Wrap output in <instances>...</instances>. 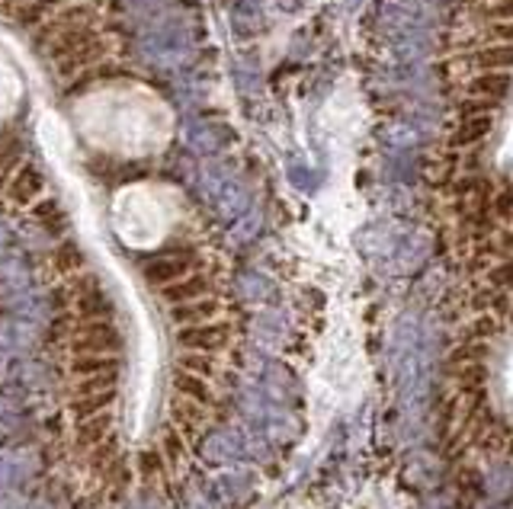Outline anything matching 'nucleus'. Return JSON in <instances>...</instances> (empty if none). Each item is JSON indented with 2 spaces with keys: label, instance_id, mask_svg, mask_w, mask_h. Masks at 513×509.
Masks as SVG:
<instances>
[{
  "label": "nucleus",
  "instance_id": "obj_1",
  "mask_svg": "<svg viewBox=\"0 0 513 509\" xmlns=\"http://www.w3.org/2000/svg\"><path fill=\"white\" fill-rule=\"evenodd\" d=\"M93 23H97V10H93L87 0H71V4L58 7L48 20H42L39 26L33 29V46L42 52V48L58 39L61 33H71V29H80V26H93Z\"/></svg>",
  "mask_w": 513,
  "mask_h": 509
},
{
  "label": "nucleus",
  "instance_id": "obj_4",
  "mask_svg": "<svg viewBox=\"0 0 513 509\" xmlns=\"http://www.w3.org/2000/svg\"><path fill=\"white\" fill-rule=\"evenodd\" d=\"M106 55H110V39H103V36H93V39L87 42V46H80L74 55L55 61V74H58L61 80H71V78H78V74L97 68Z\"/></svg>",
  "mask_w": 513,
  "mask_h": 509
},
{
  "label": "nucleus",
  "instance_id": "obj_13",
  "mask_svg": "<svg viewBox=\"0 0 513 509\" xmlns=\"http://www.w3.org/2000/svg\"><path fill=\"white\" fill-rule=\"evenodd\" d=\"M42 177H39V170L36 167H20L16 170V177L10 180V199H14V203H33L36 196H39L42 192Z\"/></svg>",
  "mask_w": 513,
  "mask_h": 509
},
{
  "label": "nucleus",
  "instance_id": "obj_12",
  "mask_svg": "<svg viewBox=\"0 0 513 509\" xmlns=\"http://www.w3.org/2000/svg\"><path fill=\"white\" fill-rule=\"evenodd\" d=\"M119 372V359L110 353H78L71 359V375L74 379H84V375H106Z\"/></svg>",
  "mask_w": 513,
  "mask_h": 509
},
{
  "label": "nucleus",
  "instance_id": "obj_8",
  "mask_svg": "<svg viewBox=\"0 0 513 509\" xmlns=\"http://www.w3.org/2000/svg\"><path fill=\"white\" fill-rule=\"evenodd\" d=\"M475 71H507L513 68V46L510 42H487L472 52Z\"/></svg>",
  "mask_w": 513,
  "mask_h": 509
},
{
  "label": "nucleus",
  "instance_id": "obj_19",
  "mask_svg": "<svg viewBox=\"0 0 513 509\" xmlns=\"http://www.w3.org/2000/svg\"><path fill=\"white\" fill-rule=\"evenodd\" d=\"M180 369H186V372H196L203 375V379H209L212 372H215V359H212V353H186L180 356Z\"/></svg>",
  "mask_w": 513,
  "mask_h": 509
},
{
  "label": "nucleus",
  "instance_id": "obj_11",
  "mask_svg": "<svg viewBox=\"0 0 513 509\" xmlns=\"http://www.w3.org/2000/svg\"><path fill=\"white\" fill-rule=\"evenodd\" d=\"M93 36H99L93 26H80V29H71V33H61L58 39H55V42H48V46L42 48V55H46V58L55 65V61L68 58V55H74L80 46H87V42H90Z\"/></svg>",
  "mask_w": 513,
  "mask_h": 509
},
{
  "label": "nucleus",
  "instance_id": "obj_24",
  "mask_svg": "<svg viewBox=\"0 0 513 509\" xmlns=\"http://www.w3.org/2000/svg\"><path fill=\"white\" fill-rule=\"evenodd\" d=\"M487 125H491V122H487V119L481 116V122H472L466 131H462V135H459V141L466 144V141H475V138H481V135H485V131H487Z\"/></svg>",
  "mask_w": 513,
  "mask_h": 509
},
{
  "label": "nucleus",
  "instance_id": "obj_10",
  "mask_svg": "<svg viewBox=\"0 0 513 509\" xmlns=\"http://www.w3.org/2000/svg\"><path fill=\"white\" fill-rule=\"evenodd\" d=\"M510 87V78L504 71H478L468 80V97L485 99V103H497Z\"/></svg>",
  "mask_w": 513,
  "mask_h": 509
},
{
  "label": "nucleus",
  "instance_id": "obj_3",
  "mask_svg": "<svg viewBox=\"0 0 513 509\" xmlns=\"http://www.w3.org/2000/svg\"><path fill=\"white\" fill-rule=\"evenodd\" d=\"M141 273H145L148 286L161 288V286H167V282L180 279V275L193 273V254L190 250H167V254L148 260Z\"/></svg>",
  "mask_w": 513,
  "mask_h": 509
},
{
  "label": "nucleus",
  "instance_id": "obj_16",
  "mask_svg": "<svg viewBox=\"0 0 513 509\" xmlns=\"http://www.w3.org/2000/svg\"><path fill=\"white\" fill-rule=\"evenodd\" d=\"M203 455L215 464H228L241 455V445H237V439H231L228 432H218V436H212L209 442H205Z\"/></svg>",
  "mask_w": 513,
  "mask_h": 509
},
{
  "label": "nucleus",
  "instance_id": "obj_20",
  "mask_svg": "<svg viewBox=\"0 0 513 509\" xmlns=\"http://www.w3.org/2000/svg\"><path fill=\"white\" fill-rule=\"evenodd\" d=\"M33 215L42 218L48 228H65V215H61V209H58V203H55V199H46V203L33 205Z\"/></svg>",
  "mask_w": 513,
  "mask_h": 509
},
{
  "label": "nucleus",
  "instance_id": "obj_6",
  "mask_svg": "<svg viewBox=\"0 0 513 509\" xmlns=\"http://www.w3.org/2000/svg\"><path fill=\"white\" fill-rule=\"evenodd\" d=\"M158 292H161V298L173 307V305H183V301L203 298V295L209 292V279H205V275H199V273H186V275H180V279L161 286Z\"/></svg>",
  "mask_w": 513,
  "mask_h": 509
},
{
  "label": "nucleus",
  "instance_id": "obj_2",
  "mask_svg": "<svg viewBox=\"0 0 513 509\" xmlns=\"http://www.w3.org/2000/svg\"><path fill=\"white\" fill-rule=\"evenodd\" d=\"M71 349L78 353H110L116 356L122 349V333L116 330L112 317L78 320L71 330Z\"/></svg>",
  "mask_w": 513,
  "mask_h": 509
},
{
  "label": "nucleus",
  "instance_id": "obj_21",
  "mask_svg": "<svg viewBox=\"0 0 513 509\" xmlns=\"http://www.w3.org/2000/svg\"><path fill=\"white\" fill-rule=\"evenodd\" d=\"M485 36L491 42H510V46H513V20H491V23H487Z\"/></svg>",
  "mask_w": 513,
  "mask_h": 509
},
{
  "label": "nucleus",
  "instance_id": "obj_9",
  "mask_svg": "<svg viewBox=\"0 0 513 509\" xmlns=\"http://www.w3.org/2000/svg\"><path fill=\"white\" fill-rule=\"evenodd\" d=\"M218 311H222V305H218L215 298H209V295H203V298H193V301H183V305H173L171 317L177 320L180 327H190V324H205V320H212Z\"/></svg>",
  "mask_w": 513,
  "mask_h": 509
},
{
  "label": "nucleus",
  "instance_id": "obj_22",
  "mask_svg": "<svg viewBox=\"0 0 513 509\" xmlns=\"http://www.w3.org/2000/svg\"><path fill=\"white\" fill-rule=\"evenodd\" d=\"M513 490V477H510V471H504L497 464V468H494V477H491V493H510Z\"/></svg>",
  "mask_w": 513,
  "mask_h": 509
},
{
  "label": "nucleus",
  "instance_id": "obj_23",
  "mask_svg": "<svg viewBox=\"0 0 513 509\" xmlns=\"http://www.w3.org/2000/svg\"><path fill=\"white\" fill-rule=\"evenodd\" d=\"M487 20H513V0H491Z\"/></svg>",
  "mask_w": 513,
  "mask_h": 509
},
{
  "label": "nucleus",
  "instance_id": "obj_5",
  "mask_svg": "<svg viewBox=\"0 0 513 509\" xmlns=\"http://www.w3.org/2000/svg\"><path fill=\"white\" fill-rule=\"evenodd\" d=\"M177 343L186 349H196V353H218V349L228 343V327L212 324V320H205V324L180 327Z\"/></svg>",
  "mask_w": 513,
  "mask_h": 509
},
{
  "label": "nucleus",
  "instance_id": "obj_25",
  "mask_svg": "<svg viewBox=\"0 0 513 509\" xmlns=\"http://www.w3.org/2000/svg\"><path fill=\"white\" fill-rule=\"evenodd\" d=\"M494 282H497V286H513V263L510 260L494 266Z\"/></svg>",
  "mask_w": 513,
  "mask_h": 509
},
{
  "label": "nucleus",
  "instance_id": "obj_18",
  "mask_svg": "<svg viewBox=\"0 0 513 509\" xmlns=\"http://www.w3.org/2000/svg\"><path fill=\"white\" fill-rule=\"evenodd\" d=\"M116 372L106 375H84V379H74V394H103V391H116Z\"/></svg>",
  "mask_w": 513,
  "mask_h": 509
},
{
  "label": "nucleus",
  "instance_id": "obj_14",
  "mask_svg": "<svg viewBox=\"0 0 513 509\" xmlns=\"http://www.w3.org/2000/svg\"><path fill=\"white\" fill-rule=\"evenodd\" d=\"M173 391L177 394H186V398L199 400V404H209L212 400V385L203 379V375L196 372H186V369H177V375H173Z\"/></svg>",
  "mask_w": 513,
  "mask_h": 509
},
{
  "label": "nucleus",
  "instance_id": "obj_17",
  "mask_svg": "<svg viewBox=\"0 0 513 509\" xmlns=\"http://www.w3.org/2000/svg\"><path fill=\"white\" fill-rule=\"evenodd\" d=\"M112 432V417L110 413H97V417H87L80 420V436H84L87 445H99L106 442V436Z\"/></svg>",
  "mask_w": 513,
  "mask_h": 509
},
{
  "label": "nucleus",
  "instance_id": "obj_15",
  "mask_svg": "<svg viewBox=\"0 0 513 509\" xmlns=\"http://www.w3.org/2000/svg\"><path fill=\"white\" fill-rule=\"evenodd\" d=\"M112 400H116V391H103V394H74L71 398V410L78 420L97 417V413L110 410Z\"/></svg>",
  "mask_w": 513,
  "mask_h": 509
},
{
  "label": "nucleus",
  "instance_id": "obj_7",
  "mask_svg": "<svg viewBox=\"0 0 513 509\" xmlns=\"http://www.w3.org/2000/svg\"><path fill=\"white\" fill-rule=\"evenodd\" d=\"M46 273H52L55 279H71V275L84 273V254L74 244H61L52 254L46 256Z\"/></svg>",
  "mask_w": 513,
  "mask_h": 509
}]
</instances>
